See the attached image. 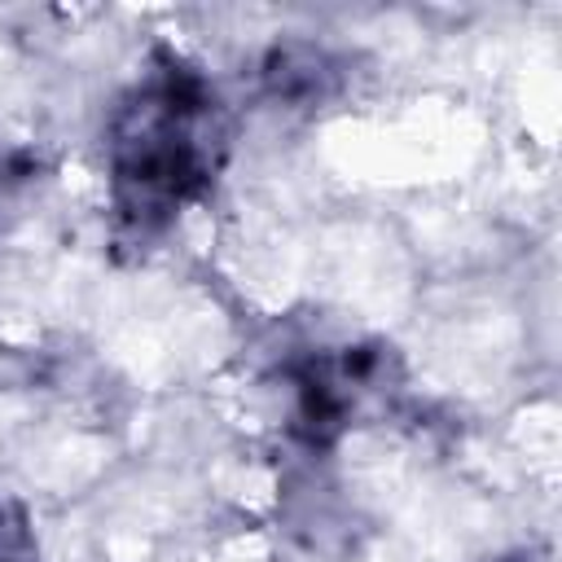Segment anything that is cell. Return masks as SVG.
<instances>
[{"label":"cell","instance_id":"2","mask_svg":"<svg viewBox=\"0 0 562 562\" xmlns=\"http://www.w3.org/2000/svg\"><path fill=\"white\" fill-rule=\"evenodd\" d=\"M259 79L268 88V97L285 101V105H321L334 97L338 88V61L321 48V44H307V40H285V44H272L263 66H259Z\"/></svg>","mask_w":562,"mask_h":562},{"label":"cell","instance_id":"3","mask_svg":"<svg viewBox=\"0 0 562 562\" xmlns=\"http://www.w3.org/2000/svg\"><path fill=\"white\" fill-rule=\"evenodd\" d=\"M0 562H40V544L31 518L18 505H0Z\"/></svg>","mask_w":562,"mask_h":562},{"label":"cell","instance_id":"1","mask_svg":"<svg viewBox=\"0 0 562 562\" xmlns=\"http://www.w3.org/2000/svg\"><path fill=\"white\" fill-rule=\"evenodd\" d=\"M105 149L119 224L136 237L167 228L171 215L215 180L224 158L211 83L176 53H158L154 70L119 101Z\"/></svg>","mask_w":562,"mask_h":562}]
</instances>
